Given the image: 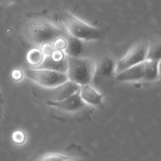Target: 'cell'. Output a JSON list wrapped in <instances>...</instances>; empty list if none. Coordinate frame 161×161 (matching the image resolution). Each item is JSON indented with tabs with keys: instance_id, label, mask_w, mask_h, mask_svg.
I'll list each match as a JSON object with an SVG mask.
<instances>
[{
	"instance_id": "9a60e30c",
	"label": "cell",
	"mask_w": 161,
	"mask_h": 161,
	"mask_svg": "<svg viewBox=\"0 0 161 161\" xmlns=\"http://www.w3.org/2000/svg\"><path fill=\"white\" fill-rule=\"evenodd\" d=\"M160 59H161V45L160 44L150 45L147 54V60L158 62Z\"/></svg>"
},
{
	"instance_id": "d6986e66",
	"label": "cell",
	"mask_w": 161,
	"mask_h": 161,
	"mask_svg": "<svg viewBox=\"0 0 161 161\" xmlns=\"http://www.w3.org/2000/svg\"><path fill=\"white\" fill-rule=\"evenodd\" d=\"M64 161H87V160H85V159H83V158H77V157L69 156V157L66 158Z\"/></svg>"
},
{
	"instance_id": "ba28073f",
	"label": "cell",
	"mask_w": 161,
	"mask_h": 161,
	"mask_svg": "<svg viewBox=\"0 0 161 161\" xmlns=\"http://www.w3.org/2000/svg\"><path fill=\"white\" fill-rule=\"evenodd\" d=\"M37 67L65 73L67 68L66 55L64 50L54 49L50 54L45 56L43 62Z\"/></svg>"
},
{
	"instance_id": "ffe728a7",
	"label": "cell",
	"mask_w": 161,
	"mask_h": 161,
	"mask_svg": "<svg viewBox=\"0 0 161 161\" xmlns=\"http://www.w3.org/2000/svg\"><path fill=\"white\" fill-rule=\"evenodd\" d=\"M158 76L161 78V59L158 61Z\"/></svg>"
},
{
	"instance_id": "44dd1931",
	"label": "cell",
	"mask_w": 161,
	"mask_h": 161,
	"mask_svg": "<svg viewBox=\"0 0 161 161\" xmlns=\"http://www.w3.org/2000/svg\"><path fill=\"white\" fill-rule=\"evenodd\" d=\"M4 1H7V0H0V2H4Z\"/></svg>"
},
{
	"instance_id": "7c38bea8",
	"label": "cell",
	"mask_w": 161,
	"mask_h": 161,
	"mask_svg": "<svg viewBox=\"0 0 161 161\" xmlns=\"http://www.w3.org/2000/svg\"><path fill=\"white\" fill-rule=\"evenodd\" d=\"M84 51V41L75 38L71 35L66 38V46L64 52L66 56L70 57H80Z\"/></svg>"
},
{
	"instance_id": "9c48e42d",
	"label": "cell",
	"mask_w": 161,
	"mask_h": 161,
	"mask_svg": "<svg viewBox=\"0 0 161 161\" xmlns=\"http://www.w3.org/2000/svg\"><path fill=\"white\" fill-rule=\"evenodd\" d=\"M79 95L82 101L90 107H98L102 105L103 101V95L100 93L97 89H95L90 85L80 86Z\"/></svg>"
},
{
	"instance_id": "ac0fdd59",
	"label": "cell",
	"mask_w": 161,
	"mask_h": 161,
	"mask_svg": "<svg viewBox=\"0 0 161 161\" xmlns=\"http://www.w3.org/2000/svg\"><path fill=\"white\" fill-rule=\"evenodd\" d=\"M23 77H24V72L21 69H14L12 72V78L14 80H20L23 79Z\"/></svg>"
},
{
	"instance_id": "4fadbf2b",
	"label": "cell",
	"mask_w": 161,
	"mask_h": 161,
	"mask_svg": "<svg viewBox=\"0 0 161 161\" xmlns=\"http://www.w3.org/2000/svg\"><path fill=\"white\" fill-rule=\"evenodd\" d=\"M158 62L146 60L144 62V79L145 80H155L158 79Z\"/></svg>"
},
{
	"instance_id": "5bb4252c",
	"label": "cell",
	"mask_w": 161,
	"mask_h": 161,
	"mask_svg": "<svg viewBox=\"0 0 161 161\" xmlns=\"http://www.w3.org/2000/svg\"><path fill=\"white\" fill-rule=\"evenodd\" d=\"M45 53L40 47H32L27 54V61L31 65V67H37L44 60Z\"/></svg>"
},
{
	"instance_id": "5b68a950",
	"label": "cell",
	"mask_w": 161,
	"mask_h": 161,
	"mask_svg": "<svg viewBox=\"0 0 161 161\" xmlns=\"http://www.w3.org/2000/svg\"><path fill=\"white\" fill-rule=\"evenodd\" d=\"M80 86L71 82V80H67V82L57 86L53 87H42V86H37L33 87V93L44 100L47 101H61L64 100L70 95L76 93L79 91Z\"/></svg>"
},
{
	"instance_id": "52a82bcc",
	"label": "cell",
	"mask_w": 161,
	"mask_h": 161,
	"mask_svg": "<svg viewBox=\"0 0 161 161\" xmlns=\"http://www.w3.org/2000/svg\"><path fill=\"white\" fill-rule=\"evenodd\" d=\"M47 105L66 113L79 112L87 107V105L80 99L78 91L61 101H47Z\"/></svg>"
},
{
	"instance_id": "277c9868",
	"label": "cell",
	"mask_w": 161,
	"mask_h": 161,
	"mask_svg": "<svg viewBox=\"0 0 161 161\" xmlns=\"http://www.w3.org/2000/svg\"><path fill=\"white\" fill-rule=\"evenodd\" d=\"M24 74L33 83L42 87L57 86L68 80L65 73L46 68L30 67L25 70Z\"/></svg>"
},
{
	"instance_id": "8fae6325",
	"label": "cell",
	"mask_w": 161,
	"mask_h": 161,
	"mask_svg": "<svg viewBox=\"0 0 161 161\" xmlns=\"http://www.w3.org/2000/svg\"><path fill=\"white\" fill-rule=\"evenodd\" d=\"M116 69V64L110 57H103L96 62V77H109ZM94 78V79H95Z\"/></svg>"
},
{
	"instance_id": "3957f363",
	"label": "cell",
	"mask_w": 161,
	"mask_h": 161,
	"mask_svg": "<svg viewBox=\"0 0 161 161\" xmlns=\"http://www.w3.org/2000/svg\"><path fill=\"white\" fill-rule=\"evenodd\" d=\"M64 28L69 35L82 41H96L100 40L101 31L82 19L78 18L70 13H64L61 16Z\"/></svg>"
},
{
	"instance_id": "e0dca14e",
	"label": "cell",
	"mask_w": 161,
	"mask_h": 161,
	"mask_svg": "<svg viewBox=\"0 0 161 161\" xmlns=\"http://www.w3.org/2000/svg\"><path fill=\"white\" fill-rule=\"evenodd\" d=\"M12 139H13V141L16 145H20L21 146V145L26 143V141H27V135H26L25 132H23L21 130H17V131L13 133Z\"/></svg>"
},
{
	"instance_id": "7a4b0ae2",
	"label": "cell",
	"mask_w": 161,
	"mask_h": 161,
	"mask_svg": "<svg viewBox=\"0 0 161 161\" xmlns=\"http://www.w3.org/2000/svg\"><path fill=\"white\" fill-rule=\"evenodd\" d=\"M66 76L69 80L79 85H90L95 78L96 61L91 58L66 56Z\"/></svg>"
},
{
	"instance_id": "8992f818",
	"label": "cell",
	"mask_w": 161,
	"mask_h": 161,
	"mask_svg": "<svg viewBox=\"0 0 161 161\" xmlns=\"http://www.w3.org/2000/svg\"><path fill=\"white\" fill-rule=\"evenodd\" d=\"M149 47L150 44L146 41L139 42L135 46H133L126 52V54L118 61V63L116 64L115 72L119 73L130 66L145 62L147 60Z\"/></svg>"
},
{
	"instance_id": "6da1fadb",
	"label": "cell",
	"mask_w": 161,
	"mask_h": 161,
	"mask_svg": "<svg viewBox=\"0 0 161 161\" xmlns=\"http://www.w3.org/2000/svg\"><path fill=\"white\" fill-rule=\"evenodd\" d=\"M26 38L37 47L46 44H53L58 38L64 36V29L46 19H32L24 27Z\"/></svg>"
},
{
	"instance_id": "2e32d148",
	"label": "cell",
	"mask_w": 161,
	"mask_h": 161,
	"mask_svg": "<svg viewBox=\"0 0 161 161\" xmlns=\"http://www.w3.org/2000/svg\"><path fill=\"white\" fill-rule=\"evenodd\" d=\"M69 156L61 153H47L43 154L37 161H64Z\"/></svg>"
},
{
	"instance_id": "30bf717a",
	"label": "cell",
	"mask_w": 161,
	"mask_h": 161,
	"mask_svg": "<svg viewBox=\"0 0 161 161\" xmlns=\"http://www.w3.org/2000/svg\"><path fill=\"white\" fill-rule=\"evenodd\" d=\"M117 79L119 82H136L144 79V62L130 66L119 73Z\"/></svg>"
}]
</instances>
